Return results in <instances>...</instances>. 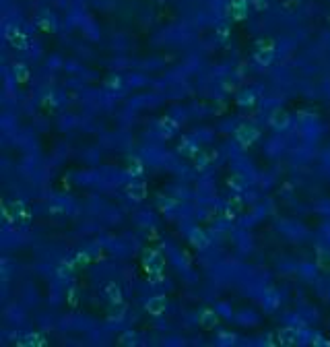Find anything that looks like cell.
<instances>
[{"mask_svg": "<svg viewBox=\"0 0 330 347\" xmlns=\"http://www.w3.org/2000/svg\"><path fill=\"white\" fill-rule=\"evenodd\" d=\"M236 136H238V141L239 143H252L254 138L258 136V133H256V128H252V126H248V124H244V126H239L238 128V133H236Z\"/></svg>", "mask_w": 330, "mask_h": 347, "instance_id": "6da1fadb", "label": "cell"}, {"mask_svg": "<svg viewBox=\"0 0 330 347\" xmlns=\"http://www.w3.org/2000/svg\"><path fill=\"white\" fill-rule=\"evenodd\" d=\"M268 122H271L275 128H287V124H289V116L285 114V112H281V110H275Z\"/></svg>", "mask_w": 330, "mask_h": 347, "instance_id": "7a4b0ae2", "label": "cell"}, {"mask_svg": "<svg viewBox=\"0 0 330 347\" xmlns=\"http://www.w3.org/2000/svg\"><path fill=\"white\" fill-rule=\"evenodd\" d=\"M147 310L151 312V314H161L165 310V300L163 298H151L147 302Z\"/></svg>", "mask_w": 330, "mask_h": 347, "instance_id": "3957f363", "label": "cell"}, {"mask_svg": "<svg viewBox=\"0 0 330 347\" xmlns=\"http://www.w3.org/2000/svg\"><path fill=\"white\" fill-rule=\"evenodd\" d=\"M103 293H106V298H108L111 304H116V302L122 300V291H120V288H118V285H114V283H110Z\"/></svg>", "mask_w": 330, "mask_h": 347, "instance_id": "277c9868", "label": "cell"}, {"mask_svg": "<svg viewBox=\"0 0 330 347\" xmlns=\"http://www.w3.org/2000/svg\"><path fill=\"white\" fill-rule=\"evenodd\" d=\"M297 337H299V333L295 331V328H285V331L281 333V343H295Z\"/></svg>", "mask_w": 330, "mask_h": 347, "instance_id": "5b68a950", "label": "cell"}, {"mask_svg": "<svg viewBox=\"0 0 330 347\" xmlns=\"http://www.w3.org/2000/svg\"><path fill=\"white\" fill-rule=\"evenodd\" d=\"M238 101L241 103V106H246V103L250 106V103L254 101V91H241V93H239V97H238Z\"/></svg>", "mask_w": 330, "mask_h": 347, "instance_id": "8992f818", "label": "cell"}, {"mask_svg": "<svg viewBox=\"0 0 330 347\" xmlns=\"http://www.w3.org/2000/svg\"><path fill=\"white\" fill-rule=\"evenodd\" d=\"M71 271H73L71 265H62V267L58 269V275H60V277H68V275H71Z\"/></svg>", "mask_w": 330, "mask_h": 347, "instance_id": "52a82bcc", "label": "cell"}]
</instances>
